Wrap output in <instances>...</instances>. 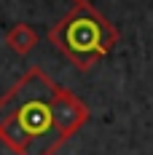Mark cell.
Masks as SVG:
<instances>
[{"label":"cell","mask_w":153,"mask_h":155,"mask_svg":"<svg viewBox=\"0 0 153 155\" xmlns=\"http://www.w3.org/2000/svg\"><path fill=\"white\" fill-rule=\"evenodd\" d=\"M73 3H86V0H73Z\"/></svg>","instance_id":"cell-4"},{"label":"cell","mask_w":153,"mask_h":155,"mask_svg":"<svg viewBox=\"0 0 153 155\" xmlns=\"http://www.w3.org/2000/svg\"><path fill=\"white\" fill-rule=\"evenodd\" d=\"M38 32H35V27H30V24H14L11 30L5 32V46L11 48L14 54H19V56H24V54H30L32 48L38 46Z\"/></svg>","instance_id":"cell-3"},{"label":"cell","mask_w":153,"mask_h":155,"mask_svg":"<svg viewBox=\"0 0 153 155\" xmlns=\"http://www.w3.org/2000/svg\"><path fill=\"white\" fill-rule=\"evenodd\" d=\"M59 86L30 67L0 96V142L16 155H54L64 139L54 123V99Z\"/></svg>","instance_id":"cell-1"},{"label":"cell","mask_w":153,"mask_h":155,"mask_svg":"<svg viewBox=\"0 0 153 155\" xmlns=\"http://www.w3.org/2000/svg\"><path fill=\"white\" fill-rule=\"evenodd\" d=\"M118 30L92 3H73V8L48 30L46 40L64 54L78 70H92L118 43Z\"/></svg>","instance_id":"cell-2"}]
</instances>
